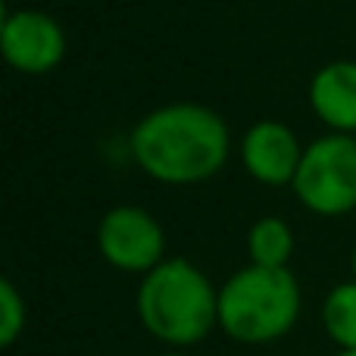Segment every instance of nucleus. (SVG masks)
I'll return each instance as SVG.
<instances>
[{"label":"nucleus","instance_id":"9b49d317","mask_svg":"<svg viewBox=\"0 0 356 356\" xmlns=\"http://www.w3.org/2000/svg\"><path fill=\"white\" fill-rule=\"evenodd\" d=\"M25 297L16 291V284L10 278L0 282V347H13L19 341V334L25 332Z\"/></svg>","mask_w":356,"mask_h":356},{"label":"nucleus","instance_id":"1a4fd4ad","mask_svg":"<svg viewBox=\"0 0 356 356\" xmlns=\"http://www.w3.org/2000/svg\"><path fill=\"white\" fill-rule=\"evenodd\" d=\"M247 250H250L253 266L284 269L291 263V253H294V232L278 216H263L247 232Z\"/></svg>","mask_w":356,"mask_h":356},{"label":"nucleus","instance_id":"6e6552de","mask_svg":"<svg viewBox=\"0 0 356 356\" xmlns=\"http://www.w3.org/2000/svg\"><path fill=\"white\" fill-rule=\"evenodd\" d=\"M309 106L316 119L332 131H356V63L334 60L322 66L309 81Z\"/></svg>","mask_w":356,"mask_h":356},{"label":"nucleus","instance_id":"f257e3e1","mask_svg":"<svg viewBox=\"0 0 356 356\" xmlns=\"http://www.w3.org/2000/svg\"><path fill=\"white\" fill-rule=\"evenodd\" d=\"M138 169L160 184H200L222 172L232 154L225 119L200 104H166L131 129Z\"/></svg>","mask_w":356,"mask_h":356},{"label":"nucleus","instance_id":"7ed1b4c3","mask_svg":"<svg viewBox=\"0 0 356 356\" xmlns=\"http://www.w3.org/2000/svg\"><path fill=\"white\" fill-rule=\"evenodd\" d=\"M300 319V284L294 272L244 266L219 288V328L238 344H272Z\"/></svg>","mask_w":356,"mask_h":356},{"label":"nucleus","instance_id":"423d86ee","mask_svg":"<svg viewBox=\"0 0 356 356\" xmlns=\"http://www.w3.org/2000/svg\"><path fill=\"white\" fill-rule=\"evenodd\" d=\"M3 60L22 75H47L66 56V31L41 10H13L0 22Z\"/></svg>","mask_w":356,"mask_h":356},{"label":"nucleus","instance_id":"f03ea898","mask_svg":"<svg viewBox=\"0 0 356 356\" xmlns=\"http://www.w3.org/2000/svg\"><path fill=\"white\" fill-rule=\"evenodd\" d=\"M138 319L166 347H194L219 325V291L191 259H163L138 284Z\"/></svg>","mask_w":356,"mask_h":356},{"label":"nucleus","instance_id":"4468645a","mask_svg":"<svg viewBox=\"0 0 356 356\" xmlns=\"http://www.w3.org/2000/svg\"><path fill=\"white\" fill-rule=\"evenodd\" d=\"M160 356H188V353H178V350H172V353H160Z\"/></svg>","mask_w":356,"mask_h":356},{"label":"nucleus","instance_id":"f8f14e48","mask_svg":"<svg viewBox=\"0 0 356 356\" xmlns=\"http://www.w3.org/2000/svg\"><path fill=\"white\" fill-rule=\"evenodd\" d=\"M350 272H353V278H356V247H353V257H350Z\"/></svg>","mask_w":356,"mask_h":356},{"label":"nucleus","instance_id":"ddd939ff","mask_svg":"<svg viewBox=\"0 0 356 356\" xmlns=\"http://www.w3.org/2000/svg\"><path fill=\"white\" fill-rule=\"evenodd\" d=\"M334 356H356V350H341V353H334Z\"/></svg>","mask_w":356,"mask_h":356},{"label":"nucleus","instance_id":"20e7f679","mask_svg":"<svg viewBox=\"0 0 356 356\" xmlns=\"http://www.w3.org/2000/svg\"><path fill=\"white\" fill-rule=\"evenodd\" d=\"M294 194L309 213L334 219L356 209V138L332 135L316 138L303 147L300 169L294 175Z\"/></svg>","mask_w":356,"mask_h":356},{"label":"nucleus","instance_id":"9d476101","mask_svg":"<svg viewBox=\"0 0 356 356\" xmlns=\"http://www.w3.org/2000/svg\"><path fill=\"white\" fill-rule=\"evenodd\" d=\"M322 325L341 350H356V278L328 291L322 303Z\"/></svg>","mask_w":356,"mask_h":356},{"label":"nucleus","instance_id":"0eeeda50","mask_svg":"<svg viewBox=\"0 0 356 356\" xmlns=\"http://www.w3.org/2000/svg\"><path fill=\"white\" fill-rule=\"evenodd\" d=\"M303 147L297 141V135L284 122L275 119H259L257 125H250L241 141V163L257 178L259 184L269 188H284L294 184V175L300 169Z\"/></svg>","mask_w":356,"mask_h":356},{"label":"nucleus","instance_id":"39448f33","mask_svg":"<svg viewBox=\"0 0 356 356\" xmlns=\"http://www.w3.org/2000/svg\"><path fill=\"white\" fill-rule=\"evenodd\" d=\"M97 247L113 269L147 275L166 259V232L147 209L122 203L100 219Z\"/></svg>","mask_w":356,"mask_h":356}]
</instances>
